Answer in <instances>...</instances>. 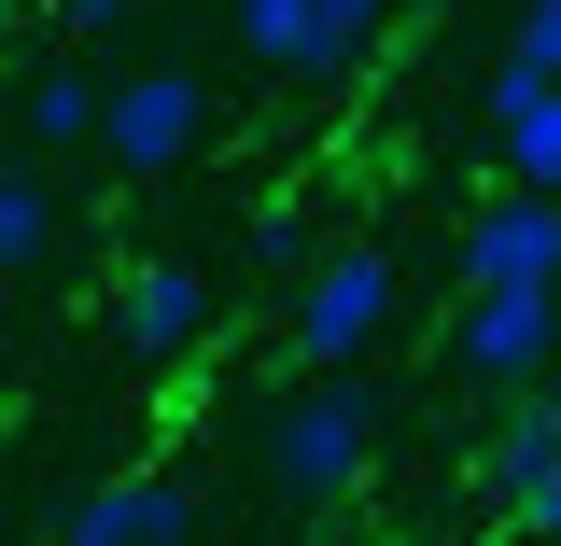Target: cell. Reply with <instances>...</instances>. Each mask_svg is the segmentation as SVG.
Returning <instances> with one entry per match:
<instances>
[{
  "instance_id": "1",
  "label": "cell",
  "mask_w": 561,
  "mask_h": 546,
  "mask_svg": "<svg viewBox=\"0 0 561 546\" xmlns=\"http://www.w3.org/2000/svg\"><path fill=\"white\" fill-rule=\"evenodd\" d=\"M393 323V253L379 239H337V253H309L295 267V309H280V364H309V379H337L351 350Z\"/></svg>"
},
{
  "instance_id": "2",
  "label": "cell",
  "mask_w": 561,
  "mask_h": 546,
  "mask_svg": "<svg viewBox=\"0 0 561 546\" xmlns=\"http://www.w3.org/2000/svg\"><path fill=\"white\" fill-rule=\"evenodd\" d=\"M239 14V57L253 70H295V84H337V70L379 57L393 0H225Z\"/></svg>"
},
{
  "instance_id": "3",
  "label": "cell",
  "mask_w": 561,
  "mask_h": 546,
  "mask_svg": "<svg viewBox=\"0 0 561 546\" xmlns=\"http://www.w3.org/2000/svg\"><path fill=\"white\" fill-rule=\"evenodd\" d=\"M365 434H379L365 393H351V379H309V393L267 420V490L280 504H337V490L365 477Z\"/></svg>"
},
{
  "instance_id": "4",
  "label": "cell",
  "mask_w": 561,
  "mask_h": 546,
  "mask_svg": "<svg viewBox=\"0 0 561 546\" xmlns=\"http://www.w3.org/2000/svg\"><path fill=\"white\" fill-rule=\"evenodd\" d=\"M197 140H210V84H197V70H140V84H99V154H113L127 183H169Z\"/></svg>"
},
{
  "instance_id": "5",
  "label": "cell",
  "mask_w": 561,
  "mask_h": 546,
  "mask_svg": "<svg viewBox=\"0 0 561 546\" xmlns=\"http://www.w3.org/2000/svg\"><path fill=\"white\" fill-rule=\"evenodd\" d=\"M463 294H561V197H505L463 224Z\"/></svg>"
},
{
  "instance_id": "6",
  "label": "cell",
  "mask_w": 561,
  "mask_h": 546,
  "mask_svg": "<svg viewBox=\"0 0 561 546\" xmlns=\"http://www.w3.org/2000/svg\"><path fill=\"white\" fill-rule=\"evenodd\" d=\"M478 477H491V504L519 519L534 546H561V420L519 393V407L491 420V449H478Z\"/></svg>"
},
{
  "instance_id": "7",
  "label": "cell",
  "mask_w": 561,
  "mask_h": 546,
  "mask_svg": "<svg viewBox=\"0 0 561 546\" xmlns=\"http://www.w3.org/2000/svg\"><path fill=\"white\" fill-rule=\"evenodd\" d=\"M57 546H197V490L183 477H99L57 519Z\"/></svg>"
},
{
  "instance_id": "8",
  "label": "cell",
  "mask_w": 561,
  "mask_h": 546,
  "mask_svg": "<svg viewBox=\"0 0 561 546\" xmlns=\"http://www.w3.org/2000/svg\"><path fill=\"white\" fill-rule=\"evenodd\" d=\"M561 350V294H463V364L491 393H534Z\"/></svg>"
},
{
  "instance_id": "9",
  "label": "cell",
  "mask_w": 561,
  "mask_h": 546,
  "mask_svg": "<svg viewBox=\"0 0 561 546\" xmlns=\"http://www.w3.org/2000/svg\"><path fill=\"white\" fill-rule=\"evenodd\" d=\"M113 337L154 350V364H169V350H197V337H210V280L169 267V253H140V267L113 280Z\"/></svg>"
},
{
  "instance_id": "10",
  "label": "cell",
  "mask_w": 561,
  "mask_h": 546,
  "mask_svg": "<svg viewBox=\"0 0 561 546\" xmlns=\"http://www.w3.org/2000/svg\"><path fill=\"white\" fill-rule=\"evenodd\" d=\"M491 154L519 197H561V84L548 70H491Z\"/></svg>"
},
{
  "instance_id": "11",
  "label": "cell",
  "mask_w": 561,
  "mask_h": 546,
  "mask_svg": "<svg viewBox=\"0 0 561 546\" xmlns=\"http://www.w3.org/2000/svg\"><path fill=\"white\" fill-rule=\"evenodd\" d=\"M57 183H43V169H0V280H28L43 267V253H57Z\"/></svg>"
},
{
  "instance_id": "12",
  "label": "cell",
  "mask_w": 561,
  "mask_h": 546,
  "mask_svg": "<svg viewBox=\"0 0 561 546\" xmlns=\"http://www.w3.org/2000/svg\"><path fill=\"white\" fill-rule=\"evenodd\" d=\"M99 140V84L84 70H28V154H84Z\"/></svg>"
},
{
  "instance_id": "13",
  "label": "cell",
  "mask_w": 561,
  "mask_h": 546,
  "mask_svg": "<svg viewBox=\"0 0 561 546\" xmlns=\"http://www.w3.org/2000/svg\"><path fill=\"white\" fill-rule=\"evenodd\" d=\"M505 70H548V84H561V0H534V14H519V57H505Z\"/></svg>"
},
{
  "instance_id": "14",
  "label": "cell",
  "mask_w": 561,
  "mask_h": 546,
  "mask_svg": "<svg viewBox=\"0 0 561 546\" xmlns=\"http://www.w3.org/2000/svg\"><path fill=\"white\" fill-rule=\"evenodd\" d=\"M14 14H28V0H0V43H14Z\"/></svg>"
},
{
  "instance_id": "15",
  "label": "cell",
  "mask_w": 561,
  "mask_h": 546,
  "mask_svg": "<svg viewBox=\"0 0 561 546\" xmlns=\"http://www.w3.org/2000/svg\"><path fill=\"white\" fill-rule=\"evenodd\" d=\"M548 420H561V393H548Z\"/></svg>"
}]
</instances>
